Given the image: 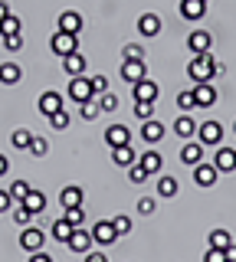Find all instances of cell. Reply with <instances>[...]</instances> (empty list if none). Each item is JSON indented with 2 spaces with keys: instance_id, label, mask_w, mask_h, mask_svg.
Segmentation results:
<instances>
[{
  "instance_id": "obj_1",
  "label": "cell",
  "mask_w": 236,
  "mask_h": 262,
  "mask_svg": "<svg viewBox=\"0 0 236 262\" xmlns=\"http://www.w3.org/2000/svg\"><path fill=\"white\" fill-rule=\"evenodd\" d=\"M187 76H190L194 82H197V85H200V82H210V79L217 76V59H213L210 53H200V56H194V59H190V66H187Z\"/></svg>"
},
{
  "instance_id": "obj_2",
  "label": "cell",
  "mask_w": 236,
  "mask_h": 262,
  "mask_svg": "<svg viewBox=\"0 0 236 262\" xmlns=\"http://www.w3.org/2000/svg\"><path fill=\"white\" fill-rule=\"evenodd\" d=\"M50 49L56 56H62V59H66L69 53H76L79 49V36L76 33H62V30H56L53 33V39H50Z\"/></svg>"
},
{
  "instance_id": "obj_3",
  "label": "cell",
  "mask_w": 236,
  "mask_h": 262,
  "mask_svg": "<svg viewBox=\"0 0 236 262\" xmlns=\"http://www.w3.org/2000/svg\"><path fill=\"white\" fill-rule=\"evenodd\" d=\"M197 141L203 147H217L223 141V125L220 121H203V125H197Z\"/></svg>"
},
{
  "instance_id": "obj_4",
  "label": "cell",
  "mask_w": 236,
  "mask_h": 262,
  "mask_svg": "<svg viewBox=\"0 0 236 262\" xmlns=\"http://www.w3.org/2000/svg\"><path fill=\"white\" fill-rule=\"evenodd\" d=\"M66 95H69L76 105H82V102H89V98H95V92H92V82H89L85 76H76V79H69V89H66Z\"/></svg>"
},
{
  "instance_id": "obj_5",
  "label": "cell",
  "mask_w": 236,
  "mask_h": 262,
  "mask_svg": "<svg viewBox=\"0 0 236 262\" xmlns=\"http://www.w3.org/2000/svg\"><path fill=\"white\" fill-rule=\"evenodd\" d=\"M43 243H46V233L39 226H23L20 229V246L27 252H39V249H43Z\"/></svg>"
},
{
  "instance_id": "obj_6",
  "label": "cell",
  "mask_w": 236,
  "mask_h": 262,
  "mask_svg": "<svg viewBox=\"0 0 236 262\" xmlns=\"http://www.w3.org/2000/svg\"><path fill=\"white\" fill-rule=\"evenodd\" d=\"M121 79H125L128 85H135V82L148 79V69H144V59H121Z\"/></svg>"
},
{
  "instance_id": "obj_7",
  "label": "cell",
  "mask_w": 236,
  "mask_h": 262,
  "mask_svg": "<svg viewBox=\"0 0 236 262\" xmlns=\"http://www.w3.org/2000/svg\"><path fill=\"white\" fill-rule=\"evenodd\" d=\"M132 92H135V102H158L161 85L154 79H141V82H135V85H132Z\"/></svg>"
},
{
  "instance_id": "obj_8",
  "label": "cell",
  "mask_w": 236,
  "mask_h": 262,
  "mask_svg": "<svg viewBox=\"0 0 236 262\" xmlns=\"http://www.w3.org/2000/svg\"><path fill=\"white\" fill-rule=\"evenodd\" d=\"M92 239H95V246H112L118 239V229L112 226V220H99L92 226Z\"/></svg>"
},
{
  "instance_id": "obj_9",
  "label": "cell",
  "mask_w": 236,
  "mask_h": 262,
  "mask_svg": "<svg viewBox=\"0 0 236 262\" xmlns=\"http://www.w3.org/2000/svg\"><path fill=\"white\" fill-rule=\"evenodd\" d=\"M187 46H190V53H194V56L210 53V49H213V33H207V30H194L190 36H187Z\"/></svg>"
},
{
  "instance_id": "obj_10",
  "label": "cell",
  "mask_w": 236,
  "mask_h": 262,
  "mask_svg": "<svg viewBox=\"0 0 236 262\" xmlns=\"http://www.w3.org/2000/svg\"><path fill=\"white\" fill-rule=\"evenodd\" d=\"M194 180H197V187H213L217 180H220V170H217V164H197L194 167Z\"/></svg>"
},
{
  "instance_id": "obj_11",
  "label": "cell",
  "mask_w": 236,
  "mask_h": 262,
  "mask_svg": "<svg viewBox=\"0 0 236 262\" xmlns=\"http://www.w3.org/2000/svg\"><path fill=\"white\" fill-rule=\"evenodd\" d=\"M82 27H85V20H82V13H79V10H62L59 13V30L62 33H76V36H79Z\"/></svg>"
},
{
  "instance_id": "obj_12",
  "label": "cell",
  "mask_w": 236,
  "mask_h": 262,
  "mask_svg": "<svg viewBox=\"0 0 236 262\" xmlns=\"http://www.w3.org/2000/svg\"><path fill=\"white\" fill-rule=\"evenodd\" d=\"M66 246H69L72 252H89V249L95 246V239H92V229H82V226H79L76 233L69 236V243H66Z\"/></svg>"
},
{
  "instance_id": "obj_13",
  "label": "cell",
  "mask_w": 236,
  "mask_h": 262,
  "mask_svg": "<svg viewBox=\"0 0 236 262\" xmlns=\"http://www.w3.org/2000/svg\"><path fill=\"white\" fill-rule=\"evenodd\" d=\"M36 108L43 112L46 118H50V115H56V112H62V95H59V92H53V89H50V92H43V95H39Z\"/></svg>"
},
{
  "instance_id": "obj_14",
  "label": "cell",
  "mask_w": 236,
  "mask_h": 262,
  "mask_svg": "<svg viewBox=\"0 0 236 262\" xmlns=\"http://www.w3.org/2000/svg\"><path fill=\"white\" fill-rule=\"evenodd\" d=\"M161 27H164V23H161L158 13H141V16H138V33H141V36H148V39L158 36Z\"/></svg>"
},
{
  "instance_id": "obj_15",
  "label": "cell",
  "mask_w": 236,
  "mask_h": 262,
  "mask_svg": "<svg viewBox=\"0 0 236 262\" xmlns=\"http://www.w3.org/2000/svg\"><path fill=\"white\" fill-rule=\"evenodd\" d=\"M85 56L82 53H79V49H76V53H69L66 56V59H62V69H66V76L69 79H76V76H85Z\"/></svg>"
},
{
  "instance_id": "obj_16",
  "label": "cell",
  "mask_w": 236,
  "mask_h": 262,
  "mask_svg": "<svg viewBox=\"0 0 236 262\" xmlns=\"http://www.w3.org/2000/svg\"><path fill=\"white\" fill-rule=\"evenodd\" d=\"M174 135L184 138V141H190V138L197 135V121H194L187 112H181V115H177V121H174Z\"/></svg>"
},
{
  "instance_id": "obj_17",
  "label": "cell",
  "mask_w": 236,
  "mask_h": 262,
  "mask_svg": "<svg viewBox=\"0 0 236 262\" xmlns=\"http://www.w3.org/2000/svg\"><path fill=\"white\" fill-rule=\"evenodd\" d=\"M105 144H109V147H121V144H132V131H128L125 125H112L109 131H105Z\"/></svg>"
},
{
  "instance_id": "obj_18",
  "label": "cell",
  "mask_w": 236,
  "mask_h": 262,
  "mask_svg": "<svg viewBox=\"0 0 236 262\" xmlns=\"http://www.w3.org/2000/svg\"><path fill=\"white\" fill-rule=\"evenodd\" d=\"M200 161H203V144L200 141H184V147H181V164L197 167Z\"/></svg>"
},
{
  "instance_id": "obj_19",
  "label": "cell",
  "mask_w": 236,
  "mask_h": 262,
  "mask_svg": "<svg viewBox=\"0 0 236 262\" xmlns=\"http://www.w3.org/2000/svg\"><path fill=\"white\" fill-rule=\"evenodd\" d=\"M213 164H217L220 174H230V170H236V151H233V147H217Z\"/></svg>"
},
{
  "instance_id": "obj_20",
  "label": "cell",
  "mask_w": 236,
  "mask_h": 262,
  "mask_svg": "<svg viewBox=\"0 0 236 262\" xmlns=\"http://www.w3.org/2000/svg\"><path fill=\"white\" fill-rule=\"evenodd\" d=\"M82 200H85L82 187H76V184L62 187V193H59V203H62V210H69V207H82Z\"/></svg>"
},
{
  "instance_id": "obj_21",
  "label": "cell",
  "mask_w": 236,
  "mask_h": 262,
  "mask_svg": "<svg viewBox=\"0 0 236 262\" xmlns=\"http://www.w3.org/2000/svg\"><path fill=\"white\" fill-rule=\"evenodd\" d=\"M194 98H197V108H210L217 102V89L210 82H200V85H194Z\"/></svg>"
},
{
  "instance_id": "obj_22",
  "label": "cell",
  "mask_w": 236,
  "mask_h": 262,
  "mask_svg": "<svg viewBox=\"0 0 236 262\" xmlns=\"http://www.w3.org/2000/svg\"><path fill=\"white\" fill-rule=\"evenodd\" d=\"M112 161L118 164V167H132V164H138V151L132 144H121V147H112Z\"/></svg>"
},
{
  "instance_id": "obj_23",
  "label": "cell",
  "mask_w": 236,
  "mask_h": 262,
  "mask_svg": "<svg viewBox=\"0 0 236 262\" xmlns=\"http://www.w3.org/2000/svg\"><path fill=\"white\" fill-rule=\"evenodd\" d=\"M203 13H207V4H203V0H181L184 20H203Z\"/></svg>"
},
{
  "instance_id": "obj_24",
  "label": "cell",
  "mask_w": 236,
  "mask_h": 262,
  "mask_svg": "<svg viewBox=\"0 0 236 262\" xmlns=\"http://www.w3.org/2000/svg\"><path fill=\"white\" fill-rule=\"evenodd\" d=\"M138 164H141L144 170H148V174H161V167H164V158H161V151H144L141 158H138Z\"/></svg>"
},
{
  "instance_id": "obj_25",
  "label": "cell",
  "mask_w": 236,
  "mask_h": 262,
  "mask_svg": "<svg viewBox=\"0 0 236 262\" xmlns=\"http://www.w3.org/2000/svg\"><path fill=\"white\" fill-rule=\"evenodd\" d=\"M141 138H144L148 144H158L161 138H164V125H161L158 118H148V121L141 125Z\"/></svg>"
},
{
  "instance_id": "obj_26",
  "label": "cell",
  "mask_w": 236,
  "mask_h": 262,
  "mask_svg": "<svg viewBox=\"0 0 236 262\" xmlns=\"http://www.w3.org/2000/svg\"><path fill=\"white\" fill-rule=\"evenodd\" d=\"M23 79V69L17 62H0V85H17Z\"/></svg>"
},
{
  "instance_id": "obj_27",
  "label": "cell",
  "mask_w": 236,
  "mask_h": 262,
  "mask_svg": "<svg viewBox=\"0 0 236 262\" xmlns=\"http://www.w3.org/2000/svg\"><path fill=\"white\" fill-rule=\"evenodd\" d=\"M233 246V236L226 233V229H210V249H230Z\"/></svg>"
},
{
  "instance_id": "obj_28",
  "label": "cell",
  "mask_w": 236,
  "mask_h": 262,
  "mask_svg": "<svg viewBox=\"0 0 236 262\" xmlns=\"http://www.w3.org/2000/svg\"><path fill=\"white\" fill-rule=\"evenodd\" d=\"M72 233H76V226H72L66 216H62V220H56V223H53V239H59V243H69V236H72Z\"/></svg>"
},
{
  "instance_id": "obj_29",
  "label": "cell",
  "mask_w": 236,
  "mask_h": 262,
  "mask_svg": "<svg viewBox=\"0 0 236 262\" xmlns=\"http://www.w3.org/2000/svg\"><path fill=\"white\" fill-rule=\"evenodd\" d=\"M174 193H177V180L167 177V174H161L158 177V196H161V200H170Z\"/></svg>"
},
{
  "instance_id": "obj_30",
  "label": "cell",
  "mask_w": 236,
  "mask_h": 262,
  "mask_svg": "<svg viewBox=\"0 0 236 262\" xmlns=\"http://www.w3.org/2000/svg\"><path fill=\"white\" fill-rule=\"evenodd\" d=\"M30 141H33V131H27V128H17L10 135V144L17 147V151H30Z\"/></svg>"
},
{
  "instance_id": "obj_31",
  "label": "cell",
  "mask_w": 236,
  "mask_h": 262,
  "mask_svg": "<svg viewBox=\"0 0 236 262\" xmlns=\"http://www.w3.org/2000/svg\"><path fill=\"white\" fill-rule=\"evenodd\" d=\"M23 207H27L30 213H43V210H46V196L39 193V190H30L27 200H23Z\"/></svg>"
},
{
  "instance_id": "obj_32",
  "label": "cell",
  "mask_w": 236,
  "mask_h": 262,
  "mask_svg": "<svg viewBox=\"0 0 236 262\" xmlns=\"http://www.w3.org/2000/svg\"><path fill=\"white\" fill-rule=\"evenodd\" d=\"M30 190H33V187H30L27 180H13V184H10V196H13V203H23Z\"/></svg>"
},
{
  "instance_id": "obj_33",
  "label": "cell",
  "mask_w": 236,
  "mask_h": 262,
  "mask_svg": "<svg viewBox=\"0 0 236 262\" xmlns=\"http://www.w3.org/2000/svg\"><path fill=\"white\" fill-rule=\"evenodd\" d=\"M33 216H36V213H30L23 203L13 207V223H17V226H30V223H33Z\"/></svg>"
},
{
  "instance_id": "obj_34",
  "label": "cell",
  "mask_w": 236,
  "mask_h": 262,
  "mask_svg": "<svg viewBox=\"0 0 236 262\" xmlns=\"http://www.w3.org/2000/svg\"><path fill=\"white\" fill-rule=\"evenodd\" d=\"M95 102H99V108H102V112H115V108H118V95H115V92H102V95H95Z\"/></svg>"
},
{
  "instance_id": "obj_35",
  "label": "cell",
  "mask_w": 236,
  "mask_h": 262,
  "mask_svg": "<svg viewBox=\"0 0 236 262\" xmlns=\"http://www.w3.org/2000/svg\"><path fill=\"white\" fill-rule=\"evenodd\" d=\"M10 33H20V16H4L0 20V36H10Z\"/></svg>"
},
{
  "instance_id": "obj_36",
  "label": "cell",
  "mask_w": 236,
  "mask_h": 262,
  "mask_svg": "<svg viewBox=\"0 0 236 262\" xmlns=\"http://www.w3.org/2000/svg\"><path fill=\"white\" fill-rule=\"evenodd\" d=\"M177 108H181V112H187V115H190L194 108H197V98H194V89H190V92H181V95H177Z\"/></svg>"
},
{
  "instance_id": "obj_37",
  "label": "cell",
  "mask_w": 236,
  "mask_h": 262,
  "mask_svg": "<svg viewBox=\"0 0 236 262\" xmlns=\"http://www.w3.org/2000/svg\"><path fill=\"white\" fill-rule=\"evenodd\" d=\"M79 112H82V118L85 121H95V118H99V102H95V98H89V102H82V105H79Z\"/></svg>"
},
{
  "instance_id": "obj_38",
  "label": "cell",
  "mask_w": 236,
  "mask_h": 262,
  "mask_svg": "<svg viewBox=\"0 0 236 262\" xmlns=\"http://www.w3.org/2000/svg\"><path fill=\"white\" fill-rule=\"evenodd\" d=\"M46 151H50V141L39 138V135H33V141H30V154H33V158H46Z\"/></svg>"
},
{
  "instance_id": "obj_39",
  "label": "cell",
  "mask_w": 236,
  "mask_h": 262,
  "mask_svg": "<svg viewBox=\"0 0 236 262\" xmlns=\"http://www.w3.org/2000/svg\"><path fill=\"white\" fill-rule=\"evenodd\" d=\"M158 210V196H138V213L141 216H151Z\"/></svg>"
},
{
  "instance_id": "obj_40",
  "label": "cell",
  "mask_w": 236,
  "mask_h": 262,
  "mask_svg": "<svg viewBox=\"0 0 236 262\" xmlns=\"http://www.w3.org/2000/svg\"><path fill=\"white\" fill-rule=\"evenodd\" d=\"M66 220H69L76 229L85 226V207H69V210H66Z\"/></svg>"
},
{
  "instance_id": "obj_41",
  "label": "cell",
  "mask_w": 236,
  "mask_h": 262,
  "mask_svg": "<svg viewBox=\"0 0 236 262\" xmlns=\"http://www.w3.org/2000/svg\"><path fill=\"white\" fill-rule=\"evenodd\" d=\"M121 59H144L141 43H125V46H121Z\"/></svg>"
},
{
  "instance_id": "obj_42",
  "label": "cell",
  "mask_w": 236,
  "mask_h": 262,
  "mask_svg": "<svg viewBox=\"0 0 236 262\" xmlns=\"http://www.w3.org/2000/svg\"><path fill=\"white\" fill-rule=\"evenodd\" d=\"M69 121H72V118H69V112H66V108L56 112V115H50V125H53L56 131H66V128H69Z\"/></svg>"
},
{
  "instance_id": "obj_43",
  "label": "cell",
  "mask_w": 236,
  "mask_h": 262,
  "mask_svg": "<svg viewBox=\"0 0 236 262\" xmlns=\"http://www.w3.org/2000/svg\"><path fill=\"white\" fill-rule=\"evenodd\" d=\"M112 226L118 229V236H128V233H132V220H128L125 213H118V216H112Z\"/></svg>"
},
{
  "instance_id": "obj_44",
  "label": "cell",
  "mask_w": 236,
  "mask_h": 262,
  "mask_svg": "<svg viewBox=\"0 0 236 262\" xmlns=\"http://www.w3.org/2000/svg\"><path fill=\"white\" fill-rule=\"evenodd\" d=\"M148 177H151V174L141 167V164H132V167H128V180H132V184H144Z\"/></svg>"
},
{
  "instance_id": "obj_45",
  "label": "cell",
  "mask_w": 236,
  "mask_h": 262,
  "mask_svg": "<svg viewBox=\"0 0 236 262\" xmlns=\"http://www.w3.org/2000/svg\"><path fill=\"white\" fill-rule=\"evenodd\" d=\"M135 115H138L141 121L154 118V102H135Z\"/></svg>"
},
{
  "instance_id": "obj_46",
  "label": "cell",
  "mask_w": 236,
  "mask_h": 262,
  "mask_svg": "<svg viewBox=\"0 0 236 262\" xmlns=\"http://www.w3.org/2000/svg\"><path fill=\"white\" fill-rule=\"evenodd\" d=\"M0 43H4V49L17 53V49L23 46V36H20V33H10V36H0Z\"/></svg>"
},
{
  "instance_id": "obj_47",
  "label": "cell",
  "mask_w": 236,
  "mask_h": 262,
  "mask_svg": "<svg viewBox=\"0 0 236 262\" xmlns=\"http://www.w3.org/2000/svg\"><path fill=\"white\" fill-rule=\"evenodd\" d=\"M89 82H92V92H95V95L109 92V79H105V76H92V79H89Z\"/></svg>"
},
{
  "instance_id": "obj_48",
  "label": "cell",
  "mask_w": 236,
  "mask_h": 262,
  "mask_svg": "<svg viewBox=\"0 0 236 262\" xmlns=\"http://www.w3.org/2000/svg\"><path fill=\"white\" fill-rule=\"evenodd\" d=\"M203 262H230V259H226L223 249H207L203 252Z\"/></svg>"
},
{
  "instance_id": "obj_49",
  "label": "cell",
  "mask_w": 236,
  "mask_h": 262,
  "mask_svg": "<svg viewBox=\"0 0 236 262\" xmlns=\"http://www.w3.org/2000/svg\"><path fill=\"white\" fill-rule=\"evenodd\" d=\"M10 207H17V203H13V196H10V190H0V213H7Z\"/></svg>"
},
{
  "instance_id": "obj_50",
  "label": "cell",
  "mask_w": 236,
  "mask_h": 262,
  "mask_svg": "<svg viewBox=\"0 0 236 262\" xmlns=\"http://www.w3.org/2000/svg\"><path fill=\"white\" fill-rule=\"evenodd\" d=\"M30 262H53V256L39 249V252H30Z\"/></svg>"
},
{
  "instance_id": "obj_51",
  "label": "cell",
  "mask_w": 236,
  "mask_h": 262,
  "mask_svg": "<svg viewBox=\"0 0 236 262\" xmlns=\"http://www.w3.org/2000/svg\"><path fill=\"white\" fill-rule=\"evenodd\" d=\"M85 262H109V256H105V252H89Z\"/></svg>"
},
{
  "instance_id": "obj_52",
  "label": "cell",
  "mask_w": 236,
  "mask_h": 262,
  "mask_svg": "<svg viewBox=\"0 0 236 262\" xmlns=\"http://www.w3.org/2000/svg\"><path fill=\"white\" fill-rule=\"evenodd\" d=\"M7 170H10V161H7V154H0V177H4Z\"/></svg>"
},
{
  "instance_id": "obj_53",
  "label": "cell",
  "mask_w": 236,
  "mask_h": 262,
  "mask_svg": "<svg viewBox=\"0 0 236 262\" xmlns=\"http://www.w3.org/2000/svg\"><path fill=\"white\" fill-rule=\"evenodd\" d=\"M4 16H10V4H7V0H0V20H4Z\"/></svg>"
},
{
  "instance_id": "obj_54",
  "label": "cell",
  "mask_w": 236,
  "mask_h": 262,
  "mask_svg": "<svg viewBox=\"0 0 236 262\" xmlns=\"http://www.w3.org/2000/svg\"><path fill=\"white\" fill-rule=\"evenodd\" d=\"M226 259H230V262H236V243L230 246V249H226Z\"/></svg>"
},
{
  "instance_id": "obj_55",
  "label": "cell",
  "mask_w": 236,
  "mask_h": 262,
  "mask_svg": "<svg viewBox=\"0 0 236 262\" xmlns=\"http://www.w3.org/2000/svg\"><path fill=\"white\" fill-rule=\"evenodd\" d=\"M233 131H236V121H233Z\"/></svg>"
},
{
  "instance_id": "obj_56",
  "label": "cell",
  "mask_w": 236,
  "mask_h": 262,
  "mask_svg": "<svg viewBox=\"0 0 236 262\" xmlns=\"http://www.w3.org/2000/svg\"><path fill=\"white\" fill-rule=\"evenodd\" d=\"M203 4H210V0H203Z\"/></svg>"
}]
</instances>
